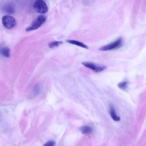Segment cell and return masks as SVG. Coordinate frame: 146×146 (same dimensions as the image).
<instances>
[{
  "label": "cell",
  "instance_id": "6da1fadb",
  "mask_svg": "<svg viewBox=\"0 0 146 146\" xmlns=\"http://www.w3.org/2000/svg\"><path fill=\"white\" fill-rule=\"evenodd\" d=\"M46 17L43 15H39L32 23L26 29V31H30L37 29L46 21Z\"/></svg>",
  "mask_w": 146,
  "mask_h": 146
},
{
  "label": "cell",
  "instance_id": "7a4b0ae2",
  "mask_svg": "<svg viewBox=\"0 0 146 146\" xmlns=\"http://www.w3.org/2000/svg\"><path fill=\"white\" fill-rule=\"evenodd\" d=\"M34 9L37 12L41 14H44L48 11V7L46 3L42 0H37L33 5Z\"/></svg>",
  "mask_w": 146,
  "mask_h": 146
},
{
  "label": "cell",
  "instance_id": "3957f363",
  "mask_svg": "<svg viewBox=\"0 0 146 146\" xmlns=\"http://www.w3.org/2000/svg\"><path fill=\"white\" fill-rule=\"evenodd\" d=\"M2 22L4 27L8 29L15 27L16 24L15 19L13 17L8 15L4 16L2 18Z\"/></svg>",
  "mask_w": 146,
  "mask_h": 146
},
{
  "label": "cell",
  "instance_id": "277c9868",
  "mask_svg": "<svg viewBox=\"0 0 146 146\" xmlns=\"http://www.w3.org/2000/svg\"><path fill=\"white\" fill-rule=\"evenodd\" d=\"M123 42V40L120 37L114 42L106 45L100 48L99 50L101 51H108L117 48L121 46Z\"/></svg>",
  "mask_w": 146,
  "mask_h": 146
},
{
  "label": "cell",
  "instance_id": "5b68a950",
  "mask_svg": "<svg viewBox=\"0 0 146 146\" xmlns=\"http://www.w3.org/2000/svg\"><path fill=\"white\" fill-rule=\"evenodd\" d=\"M82 64L85 67L92 69L96 72H99L106 69L107 67L106 66H98L90 62H84Z\"/></svg>",
  "mask_w": 146,
  "mask_h": 146
},
{
  "label": "cell",
  "instance_id": "8992f818",
  "mask_svg": "<svg viewBox=\"0 0 146 146\" xmlns=\"http://www.w3.org/2000/svg\"><path fill=\"white\" fill-rule=\"evenodd\" d=\"M2 9L5 12L9 14H13L15 12L14 5L10 3L5 4L2 7Z\"/></svg>",
  "mask_w": 146,
  "mask_h": 146
},
{
  "label": "cell",
  "instance_id": "52a82bcc",
  "mask_svg": "<svg viewBox=\"0 0 146 146\" xmlns=\"http://www.w3.org/2000/svg\"><path fill=\"white\" fill-rule=\"evenodd\" d=\"M109 108L111 118L115 121H119L120 117L117 115L113 105L111 103L110 104Z\"/></svg>",
  "mask_w": 146,
  "mask_h": 146
},
{
  "label": "cell",
  "instance_id": "ba28073f",
  "mask_svg": "<svg viewBox=\"0 0 146 146\" xmlns=\"http://www.w3.org/2000/svg\"><path fill=\"white\" fill-rule=\"evenodd\" d=\"M66 41L69 43L74 44L86 49H88V47L87 45L79 41L74 40H66Z\"/></svg>",
  "mask_w": 146,
  "mask_h": 146
},
{
  "label": "cell",
  "instance_id": "9c48e42d",
  "mask_svg": "<svg viewBox=\"0 0 146 146\" xmlns=\"http://www.w3.org/2000/svg\"><path fill=\"white\" fill-rule=\"evenodd\" d=\"M80 130L83 134H88L91 133L93 129L92 127L90 126L84 125L80 128Z\"/></svg>",
  "mask_w": 146,
  "mask_h": 146
},
{
  "label": "cell",
  "instance_id": "30bf717a",
  "mask_svg": "<svg viewBox=\"0 0 146 146\" xmlns=\"http://www.w3.org/2000/svg\"><path fill=\"white\" fill-rule=\"evenodd\" d=\"M10 50L6 46H3L0 48V54L3 56L9 57L10 55Z\"/></svg>",
  "mask_w": 146,
  "mask_h": 146
},
{
  "label": "cell",
  "instance_id": "8fae6325",
  "mask_svg": "<svg viewBox=\"0 0 146 146\" xmlns=\"http://www.w3.org/2000/svg\"><path fill=\"white\" fill-rule=\"evenodd\" d=\"M128 85V82L127 81H123L117 84L118 87L120 89L123 90H126Z\"/></svg>",
  "mask_w": 146,
  "mask_h": 146
},
{
  "label": "cell",
  "instance_id": "7c38bea8",
  "mask_svg": "<svg viewBox=\"0 0 146 146\" xmlns=\"http://www.w3.org/2000/svg\"><path fill=\"white\" fill-rule=\"evenodd\" d=\"M62 43V41H54L49 43L48 46L50 48H52L58 46Z\"/></svg>",
  "mask_w": 146,
  "mask_h": 146
},
{
  "label": "cell",
  "instance_id": "4fadbf2b",
  "mask_svg": "<svg viewBox=\"0 0 146 146\" xmlns=\"http://www.w3.org/2000/svg\"><path fill=\"white\" fill-rule=\"evenodd\" d=\"M40 90V87L38 85H36L33 88L32 93L35 96H37L39 93Z\"/></svg>",
  "mask_w": 146,
  "mask_h": 146
},
{
  "label": "cell",
  "instance_id": "5bb4252c",
  "mask_svg": "<svg viewBox=\"0 0 146 146\" xmlns=\"http://www.w3.org/2000/svg\"><path fill=\"white\" fill-rule=\"evenodd\" d=\"M55 142L53 140H49L45 143L43 146H54Z\"/></svg>",
  "mask_w": 146,
  "mask_h": 146
}]
</instances>
